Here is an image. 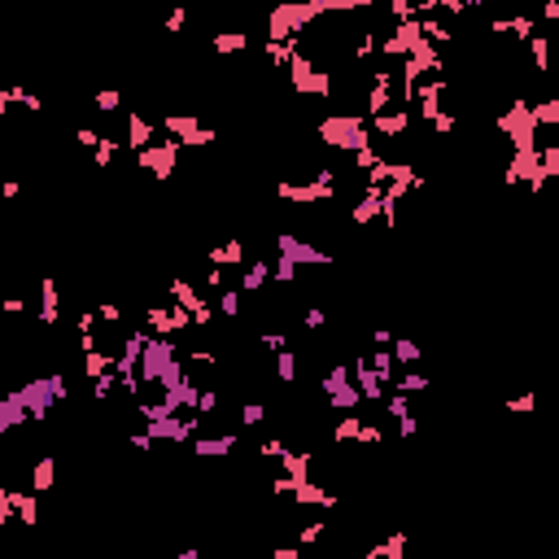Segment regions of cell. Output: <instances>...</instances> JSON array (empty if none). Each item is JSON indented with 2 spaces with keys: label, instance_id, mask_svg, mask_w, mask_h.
Returning a JSON list of instances; mask_svg holds the SVG:
<instances>
[{
  "label": "cell",
  "instance_id": "obj_1",
  "mask_svg": "<svg viewBox=\"0 0 559 559\" xmlns=\"http://www.w3.org/2000/svg\"><path fill=\"white\" fill-rule=\"evenodd\" d=\"M319 136L328 140L332 149H350V153H359L372 145V136H367V123L363 118H346V114H332L319 123Z\"/></svg>",
  "mask_w": 559,
  "mask_h": 559
},
{
  "label": "cell",
  "instance_id": "obj_2",
  "mask_svg": "<svg viewBox=\"0 0 559 559\" xmlns=\"http://www.w3.org/2000/svg\"><path fill=\"white\" fill-rule=\"evenodd\" d=\"M498 127L511 136V145H516V149H538V145H533V140H538V114H533L525 101L511 105V110L498 118Z\"/></svg>",
  "mask_w": 559,
  "mask_h": 559
},
{
  "label": "cell",
  "instance_id": "obj_3",
  "mask_svg": "<svg viewBox=\"0 0 559 559\" xmlns=\"http://www.w3.org/2000/svg\"><path fill=\"white\" fill-rule=\"evenodd\" d=\"M22 398H27V407H31V420H44L53 402H62V398H66V380H62V376L31 380V385H22Z\"/></svg>",
  "mask_w": 559,
  "mask_h": 559
},
{
  "label": "cell",
  "instance_id": "obj_4",
  "mask_svg": "<svg viewBox=\"0 0 559 559\" xmlns=\"http://www.w3.org/2000/svg\"><path fill=\"white\" fill-rule=\"evenodd\" d=\"M289 75H293V88L306 92V97H311V92H315V97H328V92H332V75H328V70H319L315 62H306V57H293Z\"/></svg>",
  "mask_w": 559,
  "mask_h": 559
},
{
  "label": "cell",
  "instance_id": "obj_5",
  "mask_svg": "<svg viewBox=\"0 0 559 559\" xmlns=\"http://www.w3.org/2000/svg\"><path fill=\"white\" fill-rule=\"evenodd\" d=\"M188 324H193V311H184L180 302H175V311L171 306H153V311L145 315V328L158 332V337H175V332H184Z\"/></svg>",
  "mask_w": 559,
  "mask_h": 559
},
{
  "label": "cell",
  "instance_id": "obj_6",
  "mask_svg": "<svg viewBox=\"0 0 559 559\" xmlns=\"http://www.w3.org/2000/svg\"><path fill=\"white\" fill-rule=\"evenodd\" d=\"M175 153H180V140H166V145L140 149L136 158H140V166H145L153 180H166V175H175Z\"/></svg>",
  "mask_w": 559,
  "mask_h": 559
},
{
  "label": "cell",
  "instance_id": "obj_7",
  "mask_svg": "<svg viewBox=\"0 0 559 559\" xmlns=\"http://www.w3.org/2000/svg\"><path fill=\"white\" fill-rule=\"evenodd\" d=\"M166 132L180 145H210L214 140V127H201L193 114H166Z\"/></svg>",
  "mask_w": 559,
  "mask_h": 559
},
{
  "label": "cell",
  "instance_id": "obj_8",
  "mask_svg": "<svg viewBox=\"0 0 559 559\" xmlns=\"http://www.w3.org/2000/svg\"><path fill=\"white\" fill-rule=\"evenodd\" d=\"M280 258H293V263H319V267H332V254H324V249H315V245H302L297 236L284 232L280 236Z\"/></svg>",
  "mask_w": 559,
  "mask_h": 559
},
{
  "label": "cell",
  "instance_id": "obj_9",
  "mask_svg": "<svg viewBox=\"0 0 559 559\" xmlns=\"http://www.w3.org/2000/svg\"><path fill=\"white\" fill-rule=\"evenodd\" d=\"M171 297L184 306V311H193V324H210V315H214V311L197 297V289H193L188 280H171Z\"/></svg>",
  "mask_w": 559,
  "mask_h": 559
},
{
  "label": "cell",
  "instance_id": "obj_10",
  "mask_svg": "<svg viewBox=\"0 0 559 559\" xmlns=\"http://www.w3.org/2000/svg\"><path fill=\"white\" fill-rule=\"evenodd\" d=\"M22 420H31V407H27V398H22V389H14V394L0 398V433L18 428Z\"/></svg>",
  "mask_w": 559,
  "mask_h": 559
},
{
  "label": "cell",
  "instance_id": "obj_11",
  "mask_svg": "<svg viewBox=\"0 0 559 559\" xmlns=\"http://www.w3.org/2000/svg\"><path fill=\"white\" fill-rule=\"evenodd\" d=\"M389 97H394V79H389V70H376L372 75V92H367V114H385L389 110Z\"/></svg>",
  "mask_w": 559,
  "mask_h": 559
},
{
  "label": "cell",
  "instance_id": "obj_12",
  "mask_svg": "<svg viewBox=\"0 0 559 559\" xmlns=\"http://www.w3.org/2000/svg\"><path fill=\"white\" fill-rule=\"evenodd\" d=\"M354 376H359V394H363L367 402H380V398H385V380H380V372H376L367 359L354 363Z\"/></svg>",
  "mask_w": 559,
  "mask_h": 559
},
{
  "label": "cell",
  "instance_id": "obj_13",
  "mask_svg": "<svg viewBox=\"0 0 559 559\" xmlns=\"http://www.w3.org/2000/svg\"><path fill=\"white\" fill-rule=\"evenodd\" d=\"M407 127H411V114H407V110H394V114H376V118H372V132H376V136H385V140L402 136Z\"/></svg>",
  "mask_w": 559,
  "mask_h": 559
},
{
  "label": "cell",
  "instance_id": "obj_14",
  "mask_svg": "<svg viewBox=\"0 0 559 559\" xmlns=\"http://www.w3.org/2000/svg\"><path fill=\"white\" fill-rule=\"evenodd\" d=\"M127 145H132L136 153L153 145V123H149V118H140V114L127 118Z\"/></svg>",
  "mask_w": 559,
  "mask_h": 559
},
{
  "label": "cell",
  "instance_id": "obj_15",
  "mask_svg": "<svg viewBox=\"0 0 559 559\" xmlns=\"http://www.w3.org/2000/svg\"><path fill=\"white\" fill-rule=\"evenodd\" d=\"M40 324H57L62 319V302H57V284L53 280H40Z\"/></svg>",
  "mask_w": 559,
  "mask_h": 559
},
{
  "label": "cell",
  "instance_id": "obj_16",
  "mask_svg": "<svg viewBox=\"0 0 559 559\" xmlns=\"http://www.w3.org/2000/svg\"><path fill=\"white\" fill-rule=\"evenodd\" d=\"M210 263H214V267H228V263H245V245H241V241L214 245V249H210Z\"/></svg>",
  "mask_w": 559,
  "mask_h": 559
},
{
  "label": "cell",
  "instance_id": "obj_17",
  "mask_svg": "<svg viewBox=\"0 0 559 559\" xmlns=\"http://www.w3.org/2000/svg\"><path fill=\"white\" fill-rule=\"evenodd\" d=\"M210 49H214V53H241V49H245V35H241V31L210 35Z\"/></svg>",
  "mask_w": 559,
  "mask_h": 559
},
{
  "label": "cell",
  "instance_id": "obj_18",
  "mask_svg": "<svg viewBox=\"0 0 559 559\" xmlns=\"http://www.w3.org/2000/svg\"><path fill=\"white\" fill-rule=\"evenodd\" d=\"M267 276H271V267H267V263H254V267L245 271L241 289H245V293H258V289H263V284H267Z\"/></svg>",
  "mask_w": 559,
  "mask_h": 559
},
{
  "label": "cell",
  "instance_id": "obj_19",
  "mask_svg": "<svg viewBox=\"0 0 559 559\" xmlns=\"http://www.w3.org/2000/svg\"><path fill=\"white\" fill-rule=\"evenodd\" d=\"M236 446V437H201L197 442V455H228Z\"/></svg>",
  "mask_w": 559,
  "mask_h": 559
},
{
  "label": "cell",
  "instance_id": "obj_20",
  "mask_svg": "<svg viewBox=\"0 0 559 559\" xmlns=\"http://www.w3.org/2000/svg\"><path fill=\"white\" fill-rule=\"evenodd\" d=\"M53 477H57V463L53 459H40V463H35V472H31V485H35V490H49Z\"/></svg>",
  "mask_w": 559,
  "mask_h": 559
},
{
  "label": "cell",
  "instance_id": "obj_21",
  "mask_svg": "<svg viewBox=\"0 0 559 559\" xmlns=\"http://www.w3.org/2000/svg\"><path fill=\"white\" fill-rule=\"evenodd\" d=\"M328 398H332V407H337V411H346V407L354 411V407H359V398H363V394H359L354 385H341L337 394H328Z\"/></svg>",
  "mask_w": 559,
  "mask_h": 559
},
{
  "label": "cell",
  "instance_id": "obj_22",
  "mask_svg": "<svg viewBox=\"0 0 559 559\" xmlns=\"http://www.w3.org/2000/svg\"><path fill=\"white\" fill-rule=\"evenodd\" d=\"M529 49H533V66L546 70V62H551V44H546V35H533L529 40Z\"/></svg>",
  "mask_w": 559,
  "mask_h": 559
},
{
  "label": "cell",
  "instance_id": "obj_23",
  "mask_svg": "<svg viewBox=\"0 0 559 559\" xmlns=\"http://www.w3.org/2000/svg\"><path fill=\"white\" fill-rule=\"evenodd\" d=\"M341 385H350V367H332V372L324 376V394H337Z\"/></svg>",
  "mask_w": 559,
  "mask_h": 559
},
{
  "label": "cell",
  "instance_id": "obj_24",
  "mask_svg": "<svg viewBox=\"0 0 559 559\" xmlns=\"http://www.w3.org/2000/svg\"><path fill=\"white\" fill-rule=\"evenodd\" d=\"M372 367L380 372V380L389 385V376H394V354H389V350H376V354H372Z\"/></svg>",
  "mask_w": 559,
  "mask_h": 559
},
{
  "label": "cell",
  "instance_id": "obj_25",
  "mask_svg": "<svg viewBox=\"0 0 559 559\" xmlns=\"http://www.w3.org/2000/svg\"><path fill=\"white\" fill-rule=\"evenodd\" d=\"M394 359H402V363H420V346H415V341H394Z\"/></svg>",
  "mask_w": 559,
  "mask_h": 559
},
{
  "label": "cell",
  "instance_id": "obj_26",
  "mask_svg": "<svg viewBox=\"0 0 559 559\" xmlns=\"http://www.w3.org/2000/svg\"><path fill=\"white\" fill-rule=\"evenodd\" d=\"M389 14H394L398 22H411V18H420V14H415V0H389Z\"/></svg>",
  "mask_w": 559,
  "mask_h": 559
},
{
  "label": "cell",
  "instance_id": "obj_27",
  "mask_svg": "<svg viewBox=\"0 0 559 559\" xmlns=\"http://www.w3.org/2000/svg\"><path fill=\"white\" fill-rule=\"evenodd\" d=\"M398 389H402V394H424V389H428V376H420V372H407Z\"/></svg>",
  "mask_w": 559,
  "mask_h": 559
},
{
  "label": "cell",
  "instance_id": "obj_28",
  "mask_svg": "<svg viewBox=\"0 0 559 559\" xmlns=\"http://www.w3.org/2000/svg\"><path fill=\"white\" fill-rule=\"evenodd\" d=\"M118 101H123V92H118V88H105V92H97V110H101V114L118 110Z\"/></svg>",
  "mask_w": 559,
  "mask_h": 559
},
{
  "label": "cell",
  "instance_id": "obj_29",
  "mask_svg": "<svg viewBox=\"0 0 559 559\" xmlns=\"http://www.w3.org/2000/svg\"><path fill=\"white\" fill-rule=\"evenodd\" d=\"M92 158H97V166H110L118 158V145H114V140H101V145L92 149Z\"/></svg>",
  "mask_w": 559,
  "mask_h": 559
},
{
  "label": "cell",
  "instance_id": "obj_30",
  "mask_svg": "<svg viewBox=\"0 0 559 559\" xmlns=\"http://www.w3.org/2000/svg\"><path fill=\"white\" fill-rule=\"evenodd\" d=\"M359 433H363V424L350 415V420H341V424H337V433H332V437H337V442H350V437H359Z\"/></svg>",
  "mask_w": 559,
  "mask_h": 559
},
{
  "label": "cell",
  "instance_id": "obj_31",
  "mask_svg": "<svg viewBox=\"0 0 559 559\" xmlns=\"http://www.w3.org/2000/svg\"><path fill=\"white\" fill-rule=\"evenodd\" d=\"M380 158H376V149L372 145H367V149H359V153H354V166H359V171H372V166H376Z\"/></svg>",
  "mask_w": 559,
  "mask_h": 559
},
{
  "label": "cell",
  "instance_id": "obj_32",
  "mask_svg": "<svg viewBox=\"0 0 559 559\" xmlns=\"http://www.w3.org/2000/svg\"><path fill=\"white\" fill-rule=\"evenodd\" d=\"M533 407H538V394H520V398L507 402V411H516V415H520V411H533Z\"/></svg>",
  "mask_w": 559,
  "mask_h": 559
},
{
  "label": "cell",
  "instance_id": "obj_33",
  "mask_svg": "<svg viewBox=\"0 0 559 559\" xmlns=\"http://www.w3.org/2000/svg\"><path fill=\"white\" fill-rule=\"evenodd\" d=\"M293 372H297V363H293V350H280V380H284V385L293 380Z\"/></svg>",
  "mask_w": 559,
  "mask_h": 559
},
{
  "label": "cell",
  "instance_id": "obj_34",
  "mask_svg": "<svg viewBox=\"0 0 559 559\" xmlns=\"http://www.w3.org/2000/svg\"><path fill=\"white\" fill-rule=\"evenodd\" d=\"M263 346L280 354V350H289V337H284V332H263Z\"/></svg>",
  "mask_w": 559,
  "mask_h": 559
},
{
  "label": "cell",
  "instance_id": "obj_35",
  "mask_svg": "<svg viewBox=\"0 0 559 559\" xmlns=\"http://www.w3.org/2000/svg\"><path fill=\"white\" fill-rule=\"evenodd\" d=\"M263 415H267V411H263V402H249V407L241 411V420H245V424H263Z\"/></svg>",
  "mask_w": 559,
  "mask_h": 559
},
{
  "label": "cell",
  "instance_id": "obj_36",
  "mask_svg": "<svg viewBox=\"0 0 559 559\" xmlns=\"http://www.w3.org/2000/svg\"><path fill=\"white\" fill-rule=\"evenodd\" d=\"M219 311H223V315H236V311H241V293H223Z\"/></svg>",
  "mask_w": 559,
  "mask_h": 559
},
{
  "label": "cell",
  "instance_id": "obj_37",
  "mask_svg": "<svg viewBox=\"0 0 559 559\" xmlns=\"http://www.w3.org/2000/svg\"><path fill=\"white\" fill-rule=\"evenodd\" d=\"M75 136H79V145H83V149H97V145H101V136L92 132V127H79Z\"/></svg>",
  "mask_w": 559,
  "mask_h": 559
},
{
  "label": "cell",
  "instance_id": "obj_38",
  "mask_svg": "<svg viewBox=\"0 0 559 559\" xmlns=\"http://www.w3.org/2000/svg\"><path fill=\"white\" fill-rule=\"evenodd\" d=\"M433 132H442V136L455 132V114H437V118H433Z\"/></svg>",
  "mask_w": 559,
  "mask_h": 559
},
{
  "label": "cell",
  "instance_id": "obj_39",
  "mask_svg": "<svg viewBox=\"0 0 559 559\" xmlns=\"http://www.w3.org/2000/svg\"><path fill=\"white\" fill-rule=\"evenodd\" d=\"M184 22H188V9H175V14L166 18V31H184Z\"/></svg>",
  "mask_w": 559,
  "mask_h": 559
},
{
  "label": "cell",
  "instance_id": "obj_40",
  "mask_svg": "<svg viewBox=\"0 0 559 559\" xmlns=\"http://www.w3.org/2000/svg\"><path fill=\"white\" fill-rule=\"evenodd\" d=\"M97 315L105 319V324H118V319H123V311H118V306H114V302H105V306H101V311H97Z\"/></svg>",
  "mask_w": 559,
  "mask_h": 559
},
{
  "label": "cell",
  "instance_id": "obj_41",
  "mask_svg": "<svg viewBox=\"0 0 559 559\" xmlns=\"http://www.w3.org/2000/svg\"><path fill=\"white\" fill-rule=\"evenodd\" d=\"M389 415H394V420H407V398H389Z\"/></svg>",
  "mask_w": 559,
  "mask_h": 559
},
{
  "label": "cell",
  "instance_id": "obj_42",
  "mask_svg": "<svg viewBox=\"0 0 559 559\" xmlns=\"http://www.w3.org/2000/svg\"><path fill=\"white\" fill-rule=\"evenodd\" d=\"M324 311H319V306H311V311H306V328H324Z\"/></svg>",
  "mask_w": 559,
  "mask_h": 559
},
{
  "label": "cell",
  "instance_id": "obj_43",
  "mask_svg": "<svg viewBox=\"0 0 559 559\" xmlns=\"http://www.w3.org/2000/svg\"><path fill=\"white\" fill-rule=\"evenodd\" d=\"M219 407V394H214V389H206V394H201V402H197V411H214Z\"/></svg>",
  "mask_w": 559,
  "mask_h": 559
},
{
  "label": "cell",
  "instance_id": "obj_44",
  "mask_svg": "<svg viewBox=\"0 0 559 559\" xmlns=\"http://www.w3.org/2000/svg\"><path fill=\"white\" fill-rule=\"evenodd\" d=\"M372 341H376V346H394V332H389V328H376Z\"/></svg>",
  "mask_w": 559,
  "mask_h": 559
},
{
  "label": "cell",
  "instance_id": "obj_45",
  "mask_svg": "<svg viewBox=\"0 0 559 559\" xmlns=\"http://www.w3.org/2000/svg\"><path fill=\"white\" fill-rule=\"evenodd\" d=\"M5 311H9V315H22V311H27V302H22V297H9Z\"/></svg>",
  "mask_w": 559,
  "mask_h": 559
},
{
  "label": "cell",
  "instance_id": "obj_46",
  "mask_svg": "<svg viewBox=\"0 0 559 559\" xmlns=\"http://www.w3.org/2000/svg\"><path fill=\"white\" fill-rule=\"evenodd\" d=\"M206 284H210V289H223V271H219V267H210V276H206Z\"/></svg>",
  "mask_w": 559,
  "mask_h": 559
},
{
  "label": "cell",
  "instance_id": "obj_47",
  "mask_svg": "<svg viewBox=\"0 0 559 559\" xmlns=\"http://www.w3.org/2000/svg\"><path fill=\"white\" fill-rule=\"evenodd\" d=\"M22 105H27V110H31V114H40V105H44V101H40V97H35V92H27V97H22Z\"/></svg>",
  "mask_w": 559,
  "mask_h": 559
},
{
  "label": "cell",
  "instance_id": "obj_48",
  "mask_svg": "<svg viewBox=\"0 0 559 559\" xmlns=\"http://www.w3.org/2000/svg\"><path fill=\"white\" fill-rule=\"evenodd\" d=\"M97 328V315H79V332H92Z\"/></svg>",
  "mask_w": 559,
  "mask_h": 559
},
{
  "label": "cell",
  "instance_id": "obj_49",
  "mask_svg": "<svg viewBox=\"0 0 559 559\" xmlns=\"http://www.w3.org/2000/svg\"><path fill=\"white\" fill-rule=\"evenodd\" d=\"M319 533H324V525H311V529H302V542H315Z\"/></svg>",
  "mask_w": 559,
  "mask_h": 559
},
{
  "label": "cell",
  "instance_id": "obj_50",
  "mask_svg": "<svg viewBox=\"0 0 559 559\" xmlns=\"http://www.w3.org/2000/svg\"><path fill=\"white\" fill-rule=\"evenodd\" d=\"M376 5V0H359V9H372Z\"/></svg>",
  "mask_w": 559,
  "mask_h": 559
},
{
  "label": "cell",
  "instance_id": "obj_51",
  "mask_svg": "<svg viewBox=\"0 0 559 559\" xmlns=\"http://www.w3.org/2000/svg\"><path fill=\"white\" fill-rule=\"evenodd\" d=\"M463 5H485V0H463Z\"/></svg>",
  "mask_w": 559,
  "mask_h": 559
},
{
  "label": "cell",
  "instance_id": "obj_52",
  "mask_svg": "<svg viewBox=\"0 0 559 559\" xmlns=\"http://www.w3.org/2000/svg\"><path fill=\"white\" fill-rule=\"evenodd\" d=\"M511 5H520V0H511Z\"/></svg>",
  "mask_w": 559,
  "mask_h": 559
}]
</instances>
